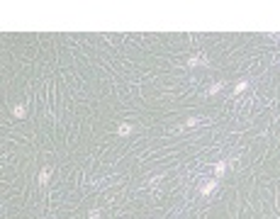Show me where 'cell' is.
I'll use <instances>...</instances> for the list:
<instances>
[{
    "instance_id": "cell-1",
    "label": "cell",
    "mask_w": 280,
    "mask_h": 219,
    "mask_svg": "<svg viewBox=\"0 0 280 219\" xmlns=\"http://www.w3.org/2000/svg\"><path fill=\"white\" fill-rule=\"evenodd\" d=\"M215 188H217V180H210V182H205V185L200 188V192H202V195H210Z\"/></svg>"
},
{
    "instance_id": "cell-2",
    "label": "cell",
    "mask_w": 280,
    "mask_h": 219,
    "mask_svg": "<svg viewBox=\"0 0 280 219\" xmlns=\"http://www.w3.org/2000/svg\"><path fill=\"white\" fill-rule=\"evenodd\" d=\"M49 178H51V171H49V168H44V171L39 173V182H42V185H47Z\"/></svg>"
},
{
    "instance_id": "cell-3",
    "label": "cell",
    "mask_w": 280,
    "mask_h": 219,
    "mask_svg": "<svg viewBox=\"0 0 280 219\" xmlns=\"http://www.w3.org/2000/svg\"><path fill=\"white\" fill-rule=\"evenodd\" d=\"M117 134H120V137H127V134H132V124H120Z\"/></svg>"
},
{
    "instance_id": "cell-4",
    "label": "cell",
    "mask_w": 280,
    "mask_h": 219,
    "mask_svg": "<svg viewBox=\"0 0 280 219\" xmlns=\"http://www.w3.org/2000/svg\"><path fill=\"white\" fill-rule=\"evenodd\" d=\"M246 88H249V83H246V81H241V83H236V88H234V93H244Z\"/></svg>"
},
{
    "instance_id": "cell-5",
    "label": "cell",
    "mask_w": 280,
    "mask_h": 219,
    "mask_svg": "<svg viewBox=\"0 0 280 219\" xmlns=\"http://www.w3.org/2000/svg\"><path fill=\"white\" fill-rule=\"evenodd\" d=\"M215 171H217V175H224V171H227V163H224V161H222V163H217V166H215Z\"/></svg>"
},
{
    "instance_id": "cell-6",
    "label": "cell",
    "mask_w": 280,
    "mask_h": 219,
    "mask_svg": "<svg viewBox=\"0 0 280 219\" xmlns=\"http://www.w3.org/2000/svg\"><path fill=\"white\" fill-rule=\"evenodd\" d=\"M222 90V83H217V85H212V88H210V95H215V93H219Z\"/></svg>"
},
{
    "instance_id": "cell-7",
    "label": "cell",
    "mask_w": 280,
    "mask_h": 219,
    "mask_svg": "<svg viewBox=\"0 0 280 219\" xmlns=\"http://www.w3.org/2000/svg\"><path fill=\"white\" fill-rule=\"evenodd\" d=\"M12 112H15V115H17V117H22V115H25V107H22V105H17V107L12 110Z\"/></svg>"
},
{
    "instance_id": "cell-8",
    "label": "cell",
    "mask_w": 280,
    "mask_h": 219,
    "mask_svg": "<svg viewBox=\"0 0 280 219\" xmlns=\"http://www.w3.org/2000/svg\"><path fill=\"white\" fill-rule=\"evenodd\" d=\"M197 122H200V119H195V117H190V119H188V122H185V127H195Z\"/></svg>"
}]
</instances>
